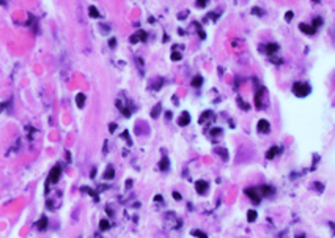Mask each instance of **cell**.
<instances>
[{
    "mask_svg": "<svg viewBox=\"0 0 335 238\" xmlns=\"http://www.w3.org/2000/svg\"><path fill=\"white\" fill-rule=\"evenodd\" d=\"M293 92H294L296 96L304 98V96H307V95L310 93V87H308V84H305V82H296V84L293 85Z\"/></svg>",
    "mask_w": 335,
    "mask_h": 238,
    "instance_id": "obj_1",
    "label": "cell"
},
{
    "mask_svg": "<svg viewBox=\"0 0 335 238\" xmlns=\"http://www.w3.org/2000/svg\"><path fill=\"white\" fill-rule=\"evenodd\" d=\"M245 194L249 196V199H250L253 204H258V202L261 200V194H260L257 189H253V188H249V189H245Z\"/></svg>",
    "mask_w": 335,
    "mask_h": 238,
    "instance_id": "obj_2",
    "label": "cell"
},
{
    "mask_svg": "<svg viewBox=\"0 0 335 238\" xmlns=\"http://www.w3.org/2000/svg\"><path fill=\"white\" fill-rule=\"evenodd\" d=\"M257 128H258V133L268 134V133H269V128H271V126H269V121H268V120H260V121H258V126H257Z\"/></svg>",
    "mask_w": 335,
    "mask_h": 238,
    "instance_id": "obj_3",
    "label": "cell"
},
{
    "mask_svg": "<svg viewBox=\"0 0 335 238\" xmlns=\"http://www.w3.org/2000/svg\"><path fill=\"white\" fill-rule=\"evenodd\" d=\"M195 189H197V193H198V194H205V193L208 191V183H206V181H203V180H200V181H197V183H195Z\"/></svg>",
    "mask_w": 335,
    "mask_h": 238,
    "instance_id": "obj_4",
    "label": "cell"
},
{
    "mask_svg": "<svg viewBox=\"0 0 335 238\" xmlns=\"http://www.w3.org/2000/svg\"><path fill=\"white\" fill-rule=\"evenodd\" d=\"M299 28H301L304 33H307V35H313V33H315V27H313V25H308V24H301Z\"/></svg>",
    "mask_w": 335,
    "mask_h": 238,
    "instance_id": "obj_5",
    "label": "cell"
},
{
    "mask_svg": "<svg viewBox=\"0 0 335 238\" xmlns=\"http://www.w3.org/2000/svg\"><path fill=\"white\" fill-rule=\"evenodd\" d=\"M189 121H190V117H189L187 112H184V114L179 117V121H178V123H179L181 126H186V125H189Z\"/></svg>",
    "mask_w": 335,
    "mask_h": 238,
    "instance_id": "obj_6",
    "label": "cell"
},
{
    "mask_svg": "<svg viewBox=\"0 0 335 238\" xmlns=\"http://www.w3.org/2000/svg\"><path fill=\"white\" fill-rule=\"evenodd\" d=\"M58 177H60V169H58V167H55V169L52 170V174H50V181H57V180H58Z\"/></svg>",
    "mask_w": 335,
    "mask_h": 238,
    "instance_id": "obj_7",
    "label": "cell"
},
{
    "mask_svg": "<svg viewBox=\"0 0 335 238\" xmlns=\"http://www.w3.org/2000/svg\"><path fill=\"white\" fill-rule=\"evenodd\" d=\"M279 153V148L277 147H274V148H271L269 151H268V155H266V158L268 159H272V158H275V155Z\"/></svg>",
    "mask_w": 335,
    "mask_h": 238,
    "instance_id": "obj_8",
    "label": "cell"
},
{
    "mask_svg": "<svg viewBox=\"0 0 335 238\" xmlns=\"http://www.w3.org/2000/svg\"><path fill=\"white\" fill-rule=\"evenodd\" d=\"M255 219H257V211H255V210H250V211L247 213V221H249V222H253Z\"/></svg>",
    "mask_w": 335,
    "mask_h": 238,
    "instance_id": "obj_9",
    "label": "cell"
},
{
    "mask_svg": "<svg viewBox=\"0 0 335 238\" xmlns=\"http://www.w3.org/2000/svg\"><path fill=\"white\" fill-rule=\"evenodd\" d=\"M192 235L193 237H198V238H208L205 235V232H201V230H192Z\"/></svg>",
    "mask_w": 335,
    "mask_h": 238,
    "instance_id": "obj_10",
    "label": "cell"
},
{
    "mask_svg": "<svg viewBox=\"0 0 335 238\" xmlns=\"http://www.w3.org/2000/svg\"><path fill=\"white\" fill-rule=\"evenodd\" d=\"M201 80H203V79H201L200 76H198V77H193V80H192V85H193V87H200V85H201Z\"/></svg>",
    "mask_w": 335,
    "mask_h": 238,
    "instance_id": "obj_11",
    "label": "cell"
},
{
    "mask_svg": "<svg viewBox=\"0 0 335 238\" xmlns=\"http://www.w3.org/2000/svg\"><path fill=\"white\" fill-rule=\"evenodd\" d=\"M277 49H279V46H277V44H269V46H268V52H269V54L275 52Z\"/></svg>",
    "mask_w": 335,
    "mask_h": 238,
    "instance_id": "obj_12",
    "label": "cell"
},
{
    "mask_svg": "<svg viewBox=\"0 0 335 238\" xmlns=\"http://www.w3.org/2000/svg\"><path fill=\"white\" fill-rule=\"evenodd\" d=\"M83 101H85V96L80 93V95L77 96V104H79V107H82V106H83Z\"/></svg>",
    "mask_w": 335,
    "mask_h": 238,
    "instance_id": "obj_13",
    "label": "cell"
},
{
    "mask_svg": "<svg viewBox=\"0 0 335 238\" xmlns=\"http://www.w3.org/2000/svg\"><path fill=\"white\" fill-rule=\"evenodd\" d=\"M261 191H263L264 194H272V193H274V189H272V188H269V186H263V188H261Z\"/></svg>",
    "mask_w": 335,
    "mask_h": 238,
    "instance_id": "obj_14",
    "label": "cell"
},
{
    "mask_svg": "<svg viewBox=\"0 0 335 238\" xmlns=\"http://www.w3.org/2000/svg\"><path fill=\"white\" fill-rule=\"evenodd\" d=\"M90 14H91L93 17H98V16H99V13H98V9H96L95 6H91V8H90Z\"/></svg>",
    "mask_w": 335,
    "mask_h": 238,
    "instance_id": "obj_15",
    "label": "cell"
},
{
    "mask_svg": "<svg viewBox=\"0 0 335 238\" xmlns=\"http://www.w3.org/2000/svg\"><path fill=\"white\" fill-rule=\"evenodd\" d=\"M323 24V19L321 17H315V21H313V27H320Z\"/></svg>",
    "mask_w": 335,
    "mask_h": 238,
    "instance_id": "obj_16",
    "label": "cell"
},
{
    "mask_svg": "<svg viewBox=\"0 0 335 238\" xmlns=\"http://www.w3.org/2000/svg\"><path fill=\"white\" fill-rule=\"evenodd\" d=\"M104 177H106V178H112V177H113V169H112V167H109Z\"/></svg>",
    "mask_w": 335,
    "mask_h": 238,
    "instance_id": "obj_17",
    "label": "cell"
},
{
    "mask_svg": "<svg viewBox=\"0 0 335 238\" xmlns=\"http://www.w3.org/2000/svg\"><path fill=\"white\" fill-rule=\"evenodd\" d=\"M167 164H168V159H167V158H164V161L161 163V169H162V170H165V169H167Z\"/></svg>",
    "mask_w": 335,
    "mask_h": 238,
    "instance_id": "obj_18",
    "label": "cell"
},
{
    "mask_svg": "<svg viewBox=\"0 0 335 238\" xmlns=\"http://www.w3.org/2000/svg\"><path fill=\"white\" fill-rule=\"evenodd\" d=\"M181 58V54L179 52H173L171 54V60H179Z\"/></svg>",
    "mask_w": 335,
    "mask_h": 238,
    "instance_id": "obj_19",
    "label": "cell"
},
{
    "mask_svg": "<svg viewBox=\"0 0 335 238\" xmlns=\"http://www.w3.org/2000/svg\"><path fill=\"white\" fill-rule=\"evenodd\" d=\"M158 112H161V106H156V109L153 110V114H151V115H153V117H158Z\"/></svg>",
    "mask_w": 335,
    "mask_h": 238,
    "instance_id": "obj_20",
    "label": "cell"
},
{
    "mask_svg": "<svg viewBox=\"0 0 335 238\" xmlns=\"http://www.w3.org/2000/svg\"><path fill=\"white\" fill-rule=\"evenodd\" d=\"M101 229H102V230L109 229V222H107V221H102V222H101Z\"/></svg>",
    "mask_w": 335,
    "mask_h": 238,
    "instance_id": "obj_21",
    "label": "cell"
},
{
    "mask_svg": "<svg viewBox=\"0 0 335 238\" xmlns=\"http://www.w3.org/2000/svg\"><path fill=\"white\" fill-rule=\"evenodd\" d=\"M46 224H47V222H46V219L43 218V219H41V222H39V229H44V226H46Z\"/></svg>",
    "mask_w": 335,
    "mask_h": 238,
    "instance_id": "obj_22",
    "label": "cell"
},
{
    "mask_svg": "<svg viewBox=\"0 0 335 238\" xmlns=\"http://www.w3.org/2000/svg\"><path fill=\"white\" fill-rule=\"evenodd\" d=\"M291 17H293V13H291V11L286 13V21H291Z\"/></svg>",
    "mask_w": 335,
    "mask_h": 238,
    "instance_id": "obj_23",
    "label": "cell"
},
{
    "mask_svg": "<svg viewBox=\"0 0 335 238\" xmlns=\"http://www.w3.org/2000/svg\"><path fill=\"white\" fill-rule=\"evenodd\" d=\"M173 197H175L176 200H179V199H181V196H179V193H173Z\"/></svg>",
    "mask_w": 335,
    "mask_h": 238,
    "instance_id": "obj_24",
    "label": "cell"
}]
</instances>
